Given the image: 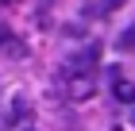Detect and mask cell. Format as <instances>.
Wrapping results in <instances>:
<instances>
[{
	"label": "cell",
	"instance_id": "cell-2",
	"mask_svg": "<svg viewBox=\"0 0 135 131\" xmlns=\"http://www.w3.org/2000/svg\"><path fill=\"white\" fill-rule=\"evenodd\" d=\"M97 62H100V46L97 42H89V46H81V50H73L70 62H66V73H93Z\"/></svg>",
	"mask_w": 135,
	"mask_h": 131
},
{
	"label": "cell",
	"instance_id": "cell-8",
	"mask_svg": "<svg viewBox=\"0 0 135 131\" xmlns=\"http://www.w3.org/2000/svg\"><path fill=\"white\" fill-rule=\"evenodd\" d=\"M27 131H35V127H27Z\"/></svg>",
	"mask_w": 135,
	"mask_h": 131
},
{
	"label": "cell",
	"instance_id": "cell-1",
	"mask_svg": "<svg viewBox=\"0 0 135 131\" xmlns=\"http://www.w3.org/2000/svg\"><path fill=\"white\" fill-rule=\"evenodd\" d=\"M62 85H66V96H70V100H89L97 93V77L93 73H66Z\"/></svg>",
	"mask_w": 135,
	"mask_h": 131
},
{
	"label": "cell",
	"instance_id": "cell-5",
	"mask_svg": "<svg viewBox=\"0 0 135 131\" xmlns=\"http://www.w3.org/2000/svg\"><path fill=\"white\" fill-rule=\"evenodd\" d=\"M116 46H120L124 54H131V50H135V23H131L127 31H120V39H116Z\"/></svg>",
	"mask_w": 135,
	"mask_h": 131
},
{
	"label": "cell",
	"instance_id": "cell-7",
	"mask_svg": "<svg viewBox=\"0 0 135 131\" xmlns=\"http://www.w3.org/2000/svg\"><path fill=\"white\" fill-rule=\"evenodd\" d=\"M8 42H12V35H8L4 27H0V46H8Z\"/></svg>",
	"mask_w": 135,
	"mask_h": 131
},
{
	"label": "cell",
	"instance_id": "cell-3",
	"mask_svg": "<svg viewBox=\"0 0 135 131\" xmlns=\"http://www.w3.org/2000/svg\"><path fill=\"white\" fill-rule=\"evenodd\" d=\"M112 96H116L120 104H135V85L124 81V77H116V81H112Z\"/></svg>",
	"mask_w": 135,
	"mask_h": 131
},
{
	"label": "cell",
	"instance_id": "cell-4",
	"mask_svg": "<svg viewBox=\"0 0 135 131\" xmlns=\"http://www.w3.org/2000/svg\"><path fill=\"white\" fill-rule=\"evenodd\" d=\"M23 116H27V104H23L20 96H12V100H8V112H4L0 120H4V123H16V120H23Z\"/></svg>",
	"mask_w": 135,
	"mask_h": 131
},
{
	"label": "cell",
	"instance_id": "cell-6",
	"mask_svg": "<svg viewBox=\"0 0 135 131\" xmlns=\"http://www.w3.org/2000/svg\"><path fill=\"white\" fill-rule=\"evenodd\" d=\"M116 8H124V0H100V4L89 8V16H108V12H116Z\"/></svg>",
	"mask_w": 135,
	"mask_h": 131
}]
</instances>
